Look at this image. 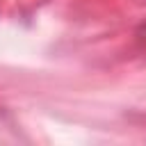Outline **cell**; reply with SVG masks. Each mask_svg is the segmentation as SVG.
<instances>
[{"instance_id": "cell-1", "label": "cell", "mask_w": 146, "mask_h": 146, "mask_svg": "<svg viewBox=\"0 0 146 146\" xmlns=\"http://www.w3.org/2000/svg\"><path fill=\"white\" fill-rule=\"evenodd\" d=\"M144 34H146V27H144Z\"/></svg>"}]
</instances>
